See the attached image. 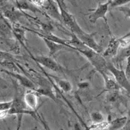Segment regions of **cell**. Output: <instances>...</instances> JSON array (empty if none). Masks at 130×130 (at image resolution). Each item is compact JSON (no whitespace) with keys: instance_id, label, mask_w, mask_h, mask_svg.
Returning a JSON list of instances; mask_svg holds the SVG:
<instances>
[{"instance_id":"cell-18","label":"cell","mask_w":130,"mask_h":130,"mask_svg":"<svg viewBox=\"0 0 130 130\" xmlns=\"http://www.w3.org/2000/svg\"><path fill=\"white\" fill-rule=\"evenodd\" d=\"M127 125V116L117 117L111 120L109 125V130H122Z\"/></svg>"},{"instance_id":"cell-6","label":"cell","mask_w":130,"mask_h":130,"mask_svg":"<svg viewBox=\"0 0 130 130\" xmlns=\"http://www.w3.org/2000/svg\"><path fill=\"white\" fill-rule=\"evenodd\" d=\"M2 15L10 22L11 24L20 23L22 17H28L30 19H34V17L28 15L27 14L22 12V10L17 9L16 7H11V8H4V6L1 7Z\"/></svg>"},{"instance_id":"cell-12","label":"cell","mask_w":130,"mask_h":130,"mask_svg":"<svg viewBox=\"0 0 130 130\" xmlns=\"http://www.w3.org/2000/svg\"><path fill=\"white\" fill-rule=\"evenodd\" d=\"M15 5L16 8L21 10H27L34 14L39 13L45 15V12L41 10V9H39L38 5H36L30 0H15Z\"/></svg>"},{"instance_id":"cell-14","label":"cell","mask_w":130,"mask_h":130,"mask_svg":"<svg viewBox=\"0 0 130 130\" xmlns=\"http://www.w3.org/2000/svg\"><path fill=\"white\" fill-rule=\"evenodd\" d=\"M45 75H46L48 76L51 80H52L54 82L56 83V85L58 87L61 91H62L63 92H66V93H69L72 90H73V86L68 80H65V79L62 78V77H59V76H55V75H49L46 72L44 71Z\"/></svg>"},{"instance_id":"cell-7","label":"cell","mask_w":130,"mask_h":130,"mask_svg":"<svg viewBox=\"0 0 130 130\" xmlns=\"http://www.w3.org/2000/svg\"><path fill=\"white\" fill-rule=\"evenodd\" d=\"M110 2L106 1L105 3L99 4L97 8L94 9V10H90L89 11H91L92 13L89 15V22L92 23H96L99 19H103L104 21V22H105V24L109 27L106 15H107L108 11L110 10Z\"/></svg>"},{"instance_id":"cell-1","label":"cell","mask_w":130,"mask_h":130,"mask_svg":"<svg viewBox=\"0 0 130 130\" xmlns=\"http://www.w3.org/2000/svg\"><path fill=\"white\" fill-rule=\"evenodd\" d=\"M55 1L57 2V6L59 7L60 13H61V17H62L61 22L69 29V31H70L71 32H74V34H75V35H77L80 39L84 37L87 32H86L84 30L80 27V25L76 22L75 16L66 10L63 1H62V0H55Z\"/></svg>"},{"instance_id":"cell-5","label":"cell","mask_w":130,"mask_h":130,"mask_svg":"<svg viewBox=\"0 0 130 130\" xmlns=\"http://www.w3.org/2000/svg\"><path fill=\"white\" fill-rule=\"evenodd\" d=\"M127 43L128 42L122 39V37L118 38V37H115V36L111 35L108 45L104 49L102 55H103L106 59H112L117 56L121 46L127 45Z\"/></svg>"},{"instance_id":"cell-21","label":"cell","mask_w":130,"mask_h":130,"mask_svg":"<svg viewBox=\"0 0 130 130\" xmlns=\"http://www.w3.org/2000/svg\"><path fill=\"white\" fill-rule=\"evenodd\" d=\"M90 120H91L92 123H99V122H103L105 121L104 114L98 110H94L91 112V114H90Z\"/></svg>"},{"instance_id":"cell-3","label":"cell","mask_w":130,"mask_h":130,"mask_svg":"<svg viewBox=\"0 0 130 130\" xmlns=\"http://www.w3.org/2000/svg\"><path fill=\"white\" fill-rule=\"evenodd\" d=\"M30 57H31L32 59L35 62H37L39 65L45 67V69H50V70H52L53 72L62 74V75H66L67 72H68V70H67L66 69L63 68L62 65H60L52 57H50V56H48V57H46V56L34 57L32 55L30 56Z\"/></svg>"},{"instance_id":"cell-13","label":"cell","mask_w":130,"mask_h":130,"mask_svg":"<svg viewBox=\"0 0 130 130\" xmlns=\"http://www.w3.org/2000/svg\"><path fill=\"white\" fill-rule=\"evenodd\" d=\"M0 34H1L2 40L13 39V31H12V25L10 24L8 19H6L4 16L1 14V21H0Z\"/></svg>"},{"instance_id":"cell-16","label":"cell","mask_w":130,"mask_h":130,"mask_svg":"<svg viewBox=\"0 0 130 130\" xmlns=\"http://www.w3.org/2000/svg\"><path fill=\"white\" fill-rule=\"evenodd\" d=\"M128 57H130V42H128L127 45H123L122 48L119 49L117 56L114 58H112V62L114 64L116 62L121 64L122 62L127 61Z\"/></svg>"},{"instance_id":"cell-9","label":"cell","mask_w":130,"mask_h":130,"mask_svg":"<svg viewBox=\"0 0 130 130\" xmlns=\"http://www.w3.org/2000/svg\"><path fill=\"white\" fill-rule=\"evenodd\" d=\"M12 25V31H13V35L18 42L20 43V45L22 47H23L25 50L28 52L30 56H32V53L29 52L28 48H27V39L26 37V32L27 31V27L22 26L20 23H15V24H11Z\"/></svg>"},{"instance_id":"cell-17","label":"cell","mask_w":130,"mask_h":130,"mask_svg":"<svg viewBox=\"0 0 130 130\" xmlns=\"http://www.w3.org/2000/svg\"><path fill=\"white\" fill-rule=\"evenodd\" d=\"M44 40L45 42L46 47L48 48L49 50V55L50 57H52L55 56V54H57V52H60V51L63 50L64 48H68L66 46L61 45V44H58V43H56L54 41H52V40H49V39H45V38H41Z\"/></svg>"},{"instance_id":"cell-15","label":"cell","mask_w":130,"mask_h":130,"mask_svg":"<svg viewBox=\"0 0 130 130\" xmlns=\"http://www.w3.org/2000/svg\"><path fill=\"white\" fill-rule=\"evenodd\" d=\"M46 4H43L42 7L46 12L48 13L49 15H51L54 19L62 22L61 13H60L59 7H56L55 4L53 3L52 0H46Z\"/></svg>"},{"instance_id":"cell-11","label":"cell","mask_w":130,"mask_h":130,"mask_svg":"<svg viewBox=\"0 0 130 130\" xmlns=\"http://www.w3.org/2000/svg\"><path fill=\"white\" fill-rule=\"evenodd\" d=\"M39 95L35 90H28L24 93V101L27 107L30 110L37 111L39 105Z\"/></svg>"},{"instance_id":"cell-10","label":"cell","mask_w":130,"mask_h":130,"mask_svg":"<svg viewBox=\"0 0 130 130\" xmlns=\"http://www.w3.org/2000/svg\"><path fill=\"white\" fill-rule=\"evenodd\" d=\"M99 74L102 75V77L104 79V89L103 90V92H115V91H121L122 89L120 87V85L117 83V81L116 80V79L114 78L112 74L110 73L109 70L106 71H100L99 72Z\"/></svg>"},{"instance_id":"cell-29","label":"cell","mask_w":130,"mask_h":130,"mask_svg":"<svg viewBox=\"0 0 130 130\" xmlns=\"http://www.w3.org/2000/svg\"><path fill=\"white\" fill-rule=\"evenodd\" d=\"M107 1H109V2H110H110L112 1V0H107Z\"/></svg>"},{"instance_id":"cell-4","label":"cell","mask_w":130,"mask_h":130,"mask_svg":"<svg viewBox=\"0 0 130 130\" xmlns=\"http://www.w3.org/2000/svg\"><path fill=\"white\" fill-rule=\"evenodd\" d=\"M108 70L112 74L120 87L130 95V80L123 69H118L112 62H108Z\"/></svg>"},{"instance_id":"cell-28","label":"cell","mask_w":130,"mask_h":130,"mask_svg":"<svg viewBox=\"0 0 130 130\" xmlns=\"http://www.w3.org/2000/svg\"><path fill=\"white\" fill-rule=\"evenodd\" d=\"M127 42H130V37L128 38V39H127Z\"/></svg>"},{"instance_id":"cell-24","label":"cell","mask_w":130,"mask_h":130,"mask_svg":"<svg viewBox=\"0 0 130 130\" xmlns=\"http://www.w3.org/2000/svg\"><path fill=\"white\" fill-rule=\"evenodd\" d=\"M77 86L79 89H88L90 87V83L88 81H80L78 83Z\"/></svg>"},{"instance_id":"cell-20","label":"cell","mask_w":130,"mask_h":130,"mask_svg":"<svg viewBox=\"0 0 130 130\" xmlns=\"http://www.w3.org/2000/svg\"><path fill=\"white\" fill-rule=\"evenodd\" d=\"M13 105V99L6 102H1L0 103V117L1 119H4L8 115V112L12 108Z\"/></svg>"},{"instance_id":"cell-19","label":"cell","mask_w":130,"mask_h":130,"mask_svg":"<svg viewBox=\"0 0 130 130\" xmlns=\"http://www.w3.org/2000/svg\"><path fill=\"white\" fill-rule=\"evenodd\" d=\"M122 95L120 93V91L115 92H107L105 98L106 103L110 104H117V103L122 100Z\"/></svg>"},{"instance_id":"cell-8","label":"cell","mask_w":130,"mask_h":130,"mask_svg":"<svg viewBox=\"0 0 130 130\" xmlns=\"http://www.w3.org/2000/svg\"><path fill=\"white\" fill-rule=\"evenodd\" d=\"M1 72L5 73L6 75L11 76L12 78H15V80L19 83L20 86H22V87L26 88L27 90H35L37 88L35 87L34 80H32L29 77H27V76L23 75V74H18L16 72L6 70V69H2Z\"/></svg>"},{"instance_id":"cell-25","label":"cell","mask_w":130,"mask_h":130,"mask_svg":"<svg viewBox=\"0 0 130 130\" xmlns=\"http://www.w3.org/2000/svg\"><path fill=\"white\" fill-rule=\"evenodd\" d=\"M23 116H24V115H18L17 116V126H16V129L15 130H21Z\"/></svg>"},{"instance_id":"cell-26","label":"cell","mask_w":130,"mask_h":130,"mask_svg":"<svg viewBox=\"0 0 130 130\" xmlns=\"http://www.w3.org/2000/svg\"><path fill=\"white\" fill-rule=\"evenodd\" d=\"M127 124L130 122V107H129V110H128V112H127Z\"/></svg>"},{"instance_id":"cell-22","label":"cell","mask_w":130,"mask_h":130,"mask_svg":"<svg viewBox=\"0 0 130 130\" xmlns=\"http://www.w3.org/2000/svg\"><path fill=\"white\" fill-rule=\"evenodd\" d=\"M109 125L110 122H106L104 121L103 122H99V123H92L89 127V129L92 130H106L109 128Z\"/></svg>"},{"instance_id":"cell-27","label":"cell","mask_w":130,"mask_h":130,"mask_svg":"<svg viewBox=\"0 0 130 130\" xmlns=\"http://www.w3.org/2000/svg\"><path fill=\"white\" fill-rule=\"evenodd\" d=\"M7 1H9V0H0V2H1V5H4V4L7 3Z\"/></svg>"},{"instance_id":"cell-23","label":"cell","mask_w":130,"mask_h":130,"mask_svg":"<svg viewBox=\"0 0 130 130\" xmlns=\"http://www.w3.org/2000/svg\"><path fill=\"white\" fill-rule=\"evenodd\" d=\"M129 3H130V0H112L110 4V9L123 6L125 4H129Z\"/></svg>"},{"instance_id":"cell-2","label":"cell","mask_w":130,"mask_h":130,"mask_svg":"<svg viewBox=\"0 0 130 130\" xmlns=\"http://www.w3.org/2000/svg\"><path fill=\"white\" fill-rule=\"evenodd\" d=\"M76 52L84 56L98 72L108 70V61L101 53L95 52L89 47L87 49H78Z\"/></svg>"}]
</instances>
